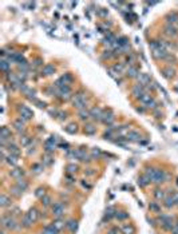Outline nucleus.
Wrapping results in <instances>:
<instances>
[{"instance_id": "f257e3e1", "label": "nucleus", "mask_w": 178, "mask_h": 234, "mask_svg": "<svg viewBox=\"0 0 178 234\" xmlns=\"http://www.w3.org/2000/svg\"><path fill=\"white\" fill-rule=\"evenodd\" d=\"M1 226H3V229H5V230L15 229L16 227V219L14 218L11 214L3 215V218H1Z\"/></svg>"}, {"instance_id": "f03ea898", "label": "nucleus", "mask_w": 178, "mask_h": 234, "mask_svg": "<svg viewBox=\"0 0 178 234\" xmlns=\"http://www.w3.org/2000/svg\"><path fill=\"white\" fill-rule=\"evenodd\" d=\"M166 181V173L161 170V169H155L154 174L151 177V182H154L155 185H161Z\"/></svg>"}, {"instance_id": "7ed1b4c3", "label": "nucleus", "mask_w": 178, "mask_h": 234, "mask_svg": "<svg viewBox=\"0 0 178 234\" xmlns=\"http://www.w3.org/2000/svg\"><path fill=\"white\" fill-rule=\"evenodd\" d=\"M72 105L76 107V109L82 110V109H85V106H86V98L85 95H83V92H78L75 96L72 98Z\"/></svg>"}, {"instance_id": "20e7f679", "label": "nucleus", "mask_w": 178, "mask_h": 234, "mask_svg": "<svg viewBox=\"0 0 178 234\" xmlns=\"http://www.w3.org/2000/svg\"><path fill=\"white\" fill-rule=\"evenodd\" d=\"M51 211H52V215L55 218H62V215L64 214V206L62 205V202H56L52 205Z\"/></svg>"}, {"instance_id": "39448f33", "label": "nucleus", "mask_w": 178, "mask_h": 234, "mask_svg": "<svg viewBox=\"0 0 178 234\" xmlns=\"http://www.w3.org/2000/svg\"><path fill=\"white\" fill-rule=\"evenodd\" d=\"M19 111H20V121H22V119H23V121H27V119H31V118L34 117V113L28 109L27 106L19 107Z\"/></svg>"}, {"instance_id": "423d86ee", "label": "nucleus", "mask_w": 178, "mask_h": 234, "mask_svg": "<svg viewBox=\"0 0 178 234\" xmlns=\"http://www.w3.org/2000/svg\"><path fill=\"white\" fill-rule=\"evenodd\" d=\"M101 121L103 122V123H106V125H110V123L114 121V114H112L111 110H107V111H105V113L102 114Z\"/></svg>"}, {"instance_id": "0eeeda50", "label": "nucleus", "mask_w": 178, "mask_h": 234, "mask_svg": "<svg viewBox=\"0 0 178 234\" xmlns=\"http://www.w3.org/2000/svg\"><path fill=\"white\" fill-rule=\"evenodd\" d=\"M76 159H79L81 162H89L90 160V156L87 155L85 148H78L76 150Z\"/></svg>"}, {"instance_id": "6e6552de", "label": "nucleus", "mask_w": 178, "mask_h": 234, "mask_svg": "<svg viewBox=\"0 0 178 234\" xmlns=\"http://www.w3.org/2000/svg\"><path fill=\"white\" fill-rule=\"evenodd\" d=\"M102 114H103V111H102V109H99V107H94V109H91V111H90V117L93 118V119H95V121H101V118H102Z\"/></svg>"}, {"instance_id": "1a4fd4ad", "label": "nucleus", "mask_w": 178, "mask_h": 234, "mask_svg": "<svg viewBox=\"0 0 178 234\" xmlns=\"http://www.w3.org/2000/svg\"><path fill=\"white\" fill-rule=\"evenodd\" d=\"M139 100L142 102V103H143L145 106H146V107H150L151 103L154 102V99H153V96H151L150 94H146V92H145V94L142 95V96L139 98Z\"/></svg>"}, {"instance_id": "9d476101", "label": "nucleus", "mask_w": 178, "mask_h": 234, "mask_svg": "<svg viewBox=\"0 0 178 234\" xmlns=\"http://www.w3.org/2000/svg\"><path fill=\"white\" fill-rule=\"evenodd\" d=\"M133 94H134L137 98H141L143 94H145V87L138 83V84H135V86L133 87Z\"/></svg>"}, {"instance_id": "9b49d317", "label": "nucleus", "mask_w": 178, "mask_h": 234, "mask_svg": "<svg viewBox=\"0 0 178 234\" xmlns=\"http://www.w3.org/2000/svg\"><path fill=\"white\" fill-rule=\"evenodd\" d=\"M9 175H11L12 178H15V179H19V178H22V177L24 175V171L19 167H15L9 171Z\"/></svg>"}, {"instance_id": "f8f14e48", "label": "nucleus", "mask_w": 178, "mask_h": 234, "mask_svg": "<svg viewBox=\"0 0 178 234\" xmlns=\"http://www.w3.org/2000/svg\"><path fill=\"white\" fill-rule=\"evenodd\" d=\"M42 234H59V230L54 225H47V226L43 227Z\"/></svg>"}, {"instance_id": "ddd939ff", "label": "nucleus", "mask_w": 178, "mask_h": 234, "mask_svg": "<svg viewBox=\"0 0 178 234\" xmlns=\"http://www.w3.org/2000/svg\"><path fill=\"white\" fill-rule=\"evenodd\" d=\"M27 214H28V217L34 221V222H36V221H38V218H39V215H40V213H39V210L36 209V207H32V209H30V210H28Z\"/></svg>"}, {"instance_id": "4468645a", "label": "nucleus", "mask_w": 178, "mask_h": 234, "mask_svg": "<svg viewBox=\"0 0 178 234\" xmlns=\"http://www.w3.org/2000/svg\"><path fill=\"white\" fill-rule=\"evenodd\" d=\"M126 74H127V76H130V78H138L139 71H138V68H137V67L130 66L127 68V71H126Z\"/></svg>"}, {"instance_id": "2eb2a0df", "label": "nucleus", "mask_w": 178, "mask_h": 234, "mask_svg": "<svg viewBox=\"0 0 178 234\" xmlns=\"http://www.w3.org/2000/svg\"><path fill=\"white\" fill-rule=\"evenodd\" d=\"M11 203H12V201H11V198H9V197H7L5 194L0 195V206H1V207H7V206H9Z\"/></svg>"}, {"instance_id": "dca6fc26", "label": "nucleus", "mask_w": 178, "mask_h": 234, "mask_svg": "<svg viewBox=\"0 0 178 234\" xmlns=\"http://www.w3.org/2000/svg\"><path fill=\"white\" fill-rule=\"evenodd\" d=\"M8 151H9V154H12V155H15V156H19L20 155V148L18 147L16 144H14V143L8 144Z\"/></svg>"}, {"instance_id": "f3484780", "label": "nucleus", "mask_w": 178, "mask_h": 234, "mask_svg": "<svg viewBox=\"0 0 178 234\" xmlns=\"http://www.w3.org/2000/svg\"><path fill=\"white\" fill-rule=\"evenodd\" d=\"M163 201H165V207H166V209H171V207L175 205V201H174V198H173V195L171 194L167 195V197H165Z\"/></svg>"}, {"instance_id": "a211bd4d", "label": "nucleus", "mask_w": 178, "mask_h": 234, "mask_svg": "<svg viewBox=\"0 0 178 234\" xmlns=\"http://www.w3.org/2000/svg\"><path fill=\"white\" fill-rule=\"evenodd\" d=\"M153 195H154V198L157 199V201H163V199H165V191H163L162 189H155V190L153 191Z\"/></svg>"}, {"instance_id": "6ab92c4d", "label": "nucleus", "mask_w": 178, "mask_h": 234, "mask_svg": "<svg viewBox=\"0 0 178 234\" xmlns=\"http://www.w3.org/2000/svg\"><path fill=\"white\" fill-rule=\"evenodd\" d=\"M115 213H116V211H115V209H114V207L108 206L107 209H106V211H105V219H107V221H108V219H111L112 217H115Z\"/></svg>"}, {"instance_id": "aec40b11", "label": "nucleus", "mask_w": 178, "mask_h": 234, "mask_svg": "<svg viewBox=\"0 0 178 234\" xmlns=\"http://www.w3.org/2000/svg\"><path fill=\"white\" fill-rule=\"evenodd\" d=\"M161 225H162V227L165 229V230H167V231H171V230H173V227L175 226V223L171 221V218L166 219V221H165L163 223H161Z\"/></svg>"}, {"instance_id": "412c9836", "label": "nucleus", "mask_w": 178, "mask_h": 234, "mask_svg": "<svg viewBox=\"0 0 178 234\" xmlns=\"http://www.w3.org/2000/svg\"><path fill=\"white\" fill-rule=\"evenodd\" d=\"M150 182H151V179H150V178H147L145 174H143L142 177H139V179H138V185H139L141 187L149 186V185H150Z\"/></svg>"}, {"instance_id": "4be33fe9", "label": "nucleus", "mask_w": 178, "mask_h": 234, "mask_svg": "<svg viewBox=\"0 0 178 234\" xmlns=\"http://www.w3.org/2000/svg\"><path fill=\"white\" fill-rule=\"evenodd\" d=\"M127 139L133 140V142H138V140L141 139V135H139V133H137V131H129L127 133Z\"/></svg>"}, {"instance_id": "5701e85b", "label": "nucleus", "mask_w": 178, "mask_h": 234, "mask_svg": "<svg viewBox=\"0 0 178 234\" xmlns=\"http://www.w3.org/2000/svg\"><path fill=\"white\" fill-rule=\"evenodd\" d=\"M32 225H34V221H32V219L28 217V214H26V215L23 217V221H22V226H23V227H27V229H28V227H31Z\"/></svg>"}, {"instance_id": "b1692460", "label": "nucleus", "mask_w": 178, "mask_h": 234, "mask_svg": "<svg viewBox=\"0 0 178 234\" xmlns=\"http://www.w3.org/2000/svg\"><path fill=\"white\" fill-rule=\"evenodd\" d=\"M138 80H139V84L145 86L147 83H150V76L147 74H139L138 75Z\"/></svg>"}, {"instance_id": "393cba45", "label": "nucleus", "mask_w": 178, "mask_h": 234, "mask_svg": "<svg viewBox=\"0 0 178 234\" xmlns=\"http://www.w3.org/2000/svg\"><path fill=\"white\" fill-rule=\"evenodd\" d=\"M66 227L71 231V233H74V231L76 230V227H78V221H75V219H70V221L66 223Z\"/></svg>"}, {"instance_id": "a878e982", "label": "nucleus", "mask_w": 178, "mask_h": 234, "mask_svg": "<svg viewBox=\"0 0 178 234\" xmlns=\"http://www.w3.org/2000/svg\"><path fill=\"white\" fill-rule=\"evenodd\" d=\"M122 233L123 234H134L135 233V229H134L133 225L127 223V225H123V226H122Z\"/></svg>"}, {"instance_id": "bb28decb", "label": "nucleus", "mask_w": 178, "mask_h": 234, "mask_svg": "<svg viewBox=\"0 0 178 234\" xmlns=\"http://www.w3.org/2000/svg\"><path fill=\"white\" fill-rule=\"evenodd\" d=\"M165 34L169 36H175L178 34L177 31V28L174 27V26H166V28H165Z\"/></svg>"}, {"instance_id": "cd10ccee", "label": "nucleus", "mask_w": 178, "mask_h": 234, "mask_svg": "<svg viewBox=\"0 0 178 234\" xmlns=\"http://www.w3.org/2000/svg\"><path fill=\"white\" fill-rule=\"evenodd\" d=\"M16 186L20 187V189L24 191L28 189V182L26 179H23V178H19V179H16Z\"/></svg>"}, {"instance_id": "c85d7f7f", "label": "nucleus", "mask_w": 178, "mask_h": 234, "mask_svg": "<svg viewBox=\"0 0 178 234\" xmlns=\"http://www.w3.org/2000/svg\"><path fill=\"white\" fill-rule=\"evenodd\" d=\"M44 75H52L55 72V67L52 64H46L43 67V71H42Z\"/></svg>"}, {"instance_id": "c756f323", "label": "nucleus", "mask_w": 178, "mask_h": 234, "mask_svg": "<svg viewBox=\"0 0 178 234\" xmlns=\"http://www.w3.org/2000/svg\"><path fill=\"white\" fill-rule=\"evenodd\" d=\"M44 150L47 151V154H51L55 150V143H52V142H50V140L47 139L44 142Z\"/></svg>"}, {"instance_id": "7c9ffc66", "label": "nucleus", "mask_w": 178, "mask_h": 234, "mask_svg": "<svg viewBox=\"0 0 178 234\" xmlns=\"http://www.w3.org/2000/svg\"><path fill=\"white\" fill-rule=\"evenodd\" d=\"M166 20L171 24L175 23V22H178V13L177 12H170V13L166 16Z\"/></svg>"}, {"instance_id": "2f4dec72", "label": "nucleus", "mask_w": 178, "mask_h": 234, "mask_svg": "<svg viewBox=\"0 0 178 234\" xmlns=\"http://www.w3.org/2000/svg\"><path fill=\"white\" fill-rule=\"evenodd\" d=\"M85 133L89 134V135H93V134L97 133V127L94 125H86L85 126Z\"/></svg>"}, {"instance_id": "473e14b6", "label": "nucleus", "mask_w": 178, "mask_h": 234, "mask_svg": "<svg viewBox=\"0 0 178 234\" xmlns=\"http://www.w3.org/2000/svg\"><path fill=\"white\" fill-rule=\"evenodd\" d=\"M149 209L153 213H159L161 211V206L158 205V202H150L149 203Z\"/></svg>"}, {"instance_id": "72a5a7b5", "label": "nucleus", "mask_w": 178, "mask_h": 234, "mask_svg": "<svg viewBox=\"0 0 178 234\" xmlns=\"http://www.w3.org/2000/svg\"><path fill=\"white\" fill-rule=\"evenodd\" d=\"M115 218L118 219V221H123V219L129 218V213H126V211H116Z\"/></svg>"}, {"instance_id": "f704fd0d", "label": "nucleus", "mask_w": 178, "mask_h": 234, "mask_svg": "<svg viewBox=\"0 0 178 234\" xmlns=\"http://www.w3.org/2000/svg\"><path fill=\"white\" fill-rule=\"evenodd\" d=\"M18 156H15V155H12V154H9V155L5 158V162H7L8 165H11V166H15L16 163H18V159H16Z\"/></svg>"}, {"instance_id": "c9c22d12", "label": "nucleus", "mask_w": 178, "mask_h": 234, "mask_svg": "<svg viewBox=\"0 0 178 234\" xmlns=\"http://www.w3.org/2000/svg\"><path fill=\"white\" fill-rule=\"evenodd\" d=\"M52 225H54V226L56 227L59 231H60V229H62V227H64V221H63L62 218H56L54 222H52Z\"/></svg>"}, {"instance_id": "e433bc0d", "label": "nucleus", "mask_w": 178, "mask_h": 234, "mask_svg": "<svg viewBox=\"0 0 178 234\" xmlns=\"http://www.w3.org/2000/svg\"><path fill=\"white\" fill-rule=\"evenodd\" d=\"M52 162H54V159H52V155H51V154H47V155H44V158H43V165H46V166H50V165H52Z\"/></svg>"}, {"instance_id": "4c0bfd02", "label": "nucleus", "mask_w": 178, "mask_h": 234, "mask_svg": "<svg viewBox=\"0 0 178 234\" xmlns=\"http://www.w3.org/2000/svg\"><path fill=\"white\" fill-rule=\"evenodd\" d=\"M14 127H15V130L16 131H19V133H22L24 130V126H23V123H22V121H15L14 122Z\"/></svg>"}, {"instance_id": "58836bf2", "label": "nucleus", "mask_w": 178, "mask_h": 234, "mask_svg": "<svg viewBox=\"0 0 178 234\" xmlns=\"http://www.w3.org/2000/svg\"><path fill=\"white\" fill-rule=\"evenodd\" d=\"M79 117H81V119H89V118H90V113L87 111V110L82 109V110H79Z\"/></svg>"}, {"instance_id": "ea45409f", "label": "nucleus", "mask_w": 178, "mask_h": 234, "mask_svg": "<svg viewBox=\"0 0 178 234\" xmlns=\"http://www.w3.org/2000/svg\"><path fill=\"white\" fill-rule=\"evenodd\" d=\"M11 191H12V194H14V195H16V197H20V195L23 194V190H22L20 187H18V186H16V185H15V186H14V187H12V189H11Z\"/></svg>"}, {"instance_id": "a19ab883", "label": "nucleus", "mask_w": 178, "mask_h": 234, "mask_svg": "<svg viewBox=\"0 0 178 234\" xmlns=\"http://www.w3.org/2000/svg\"><path fill=\"white\" fill-rule=\"evenodd\" d=\"M42 203L44 205V206H50L51 203H52V199H51L50 195H44L42 198Z\"/></svg>"}, {"instance_id": "79ce46f5", "label": "nucleus", "mask_w": 178, "mask_h": 234, "mask_svg": "<svg viewBox=\"0 0 178 234\" xmlns=\"http://www.w3.org/2000/svg\"><path fill=\"white\" fill-rule=\"evenodd\" d=\"M66 131L68 134H75V131H76V125L75 123H71V125H68L66 127Z\"/></svg>"}, {"instance_id": "37998d69", "label": "nucleus", "mask_w": 178, "mask_h": 234, "mask_svg": "<svg viewBox=\"0 0 178 234\" xmlns=\"http://www.w3.org/2000/svg\"><path fill=\"white\" fill-rule=\"evenodd\" d=\"M35 195L38 197V198H40L42 199L44 195H46V191H44V189L43 187H39V189H36V191H35Z\"/></svg>"}, {"instance_id": "c03bdc74", "label": "nucleus", "mask_w": 178, "mask_h": 234, "mask_svg": "<svg viewBox=\"0 0 178 234\" xmlns=\"http://www.w3.org/2000/svg\"><path fill=\"white\" fill-rule=\"evenodd\" d=\"M9 64H11V63H8L5 59H3V60L0 62V67H1V70H3V71H8V68H9Z\"/></svg>"}, {"instance_id": "a18cd8bd", "label": "nucleus", "mask_w": 178, "mask_h": 234, "mask_svg": "<svg viewBox=\"0 0 178 234\" xmlns=\"http://www.w3.org/2000/svg\"><path fill=\"white\" fill-rule=\"evenodd\" d=\"M20 142H22V146H27V144L31 142V138L27 137V135H24V137L20 138Z\"/></svg>"}, {"instance_id": "49530a36", "label": "nucleus", "mask_w": 178, "mask_h": 234, "mask_svg": "<svg viewBox=\"0 0 178 234\" xmlns=\"http://www.w3.org/2000/svg\"><path fill=\"white\" fill-rule=\"evenodd\" d=\"M101 154H102V152H101V150H99L98 147H95V148H93V150H91V155H93L94 158H99V156H101Z\"/></svg>"}, {"instance_id": "de8ad7c7", "label": "nucleus", "mask_w": 178, "mask_h": 234, "mask_svg": "<svg viewBox=\"0 0 178 234\" xmlns=\"http://www.w3.org/2000/svg\"><path fill=\"white\" fill-rule=\"evenodd\" d=\"M66 156L68 158V159H71V158H76V150H68L67 151V154H66Z\"/></svg>"}, {"instance_id": "09e8293b", "label": "nucleus", "mask_w": 178, "mask_h": 234, "mask_svg": "<svg viewBox=\"0 0 178 234\" xmlns=\"http://www.w3.org/2000/svg\"><path fill=\"white\" fill-rule=\"evenodd\" d=\"M62 79L64 80V83H66V84H68V83L72 82V76H71L70 74H64V75L62 76Z\"/></svg>"}, {"instance_id": "8fccbe9b", "label": "nucleus", "mask_w": 178, "mask_h": 234, "mask_svg": "<svg viewBox=\"0 0 178 234\" xmlns=\"http://www.w3.org/2000/svg\"><path fill=\"white\" fill-rule=\"evenodd\" d=\"M66 169H67V171H68V173H76L78 171V166H76V165H72V163L68 165Z\"/></svg>"}, {"instance_id": "3c124183", "label": "nucleus", "mask_w": 178, "mask_h": 234, "mask_svg": "<svg viewBox=\"0 0 178 234\" xmlns=\"http://www.w3.org/2000/svg\"><path fill=\"white\" fill-rule=\"evenodd\" d=\"M112 70L115 71L116 74H119V72H122V71H123V66H122V64H115V66L112 67Z\"/></svg>"}, {"instance_id": "603ef678", "label": "nucleus", "mask_w": 178, "mask_h": 234, "mask_svg": "<svg viewBox=\"0 0 178 234\" xmlns=\"http://www.w3.org/2000/svg\"><path fill=\"white\" fill-rule=\"evenodd\" d=\"M32 169H34V171H35V173H40L43 170V166H42V165H34V167H32Z\"/></svg>"}, {"instance_id": "864d4df0", "label": "nucleus", "mask_w": 178, "mask_h": 234, "mask_svg": "<svg viewBox=\"0 0 178 234\" xmlns=\"http://www.w3.org/2000/svg\"><path fill=\"white\" fill-rule=\"evenodd\" d=\"M173 72H174V71H173V70H165V76H166V78H171V76H173Z\"/></svg>"}, {"instance_id": "5fc2aeb1", "label": "nucleus", "mask_w": 178, "mask_h": 234, "mask_svg": "<svg viewBox=\"0 0 178 234\" xmlns=\"http://www.w3.org/2000/svg\"><path fill=\"white\" fill-rule=\"evenodd\" d=\"M126 62H127L129 64H133V62H134V56H133V55L127 56V58H126Z\"/></svg>"}, {"instance_id": "6e6d98bb", "label": "nucleus", "mask_w": 178, "mask_h": 234, "mask_svg": "<svg viewBox=\"0 0 178 234\" xmlns=\"http://www.w3.org/2000/svg\"><path fill=\"white\" fill-rule=\"evenodd\" d=\"M98 13H99L101 16H106V15H107V9H105V8H101V11L98 12Z\"/></svg>"}, {"instance_id": "4d7b16f0", "label": "nucleus", "mask_w": 178, "mask_h": 234, "mask_svg": "<svg viewBox=\"0 0 178 234\" xmlns=\"http://www.w3.org/2000/svg\"><path fill=\"white\" fill-rule=\"evenodd\" d=\"M82 186L86 187V189H91V185L89 182H86V181H82Z\"/></svg>"}, {"instance_id": "13d9d810", "label": "nucleus", "mask_w": 178, "mask_h": 234, "mask_svg": "<svg viewBox=\"0 0 178 234\" xmlns=\"http://www.w3.org/2000/svg\"><path fill=\"white\" fill-rule=\"evenodd\" d=\"M36 105H38V107H40V109H44V107H46V103H44V102L36 100Z\"/></svg>"}, {"instance_id": "bf43d9fd", "label": "nucleus", "mask_w": 178, "mask_h": 234, "mask_svg": "<svg viewBox=\"0 0 178 234\" xmlns=\"http://www.w3.org/2000/svg\"><path fill=\"white\" fill-rule=\"evenodd\" d=\"M171 195H173V198H174V201H175V205H178V193H175L174 191Z\"/></svg>"}, {"instance_id": "052dcab7", "label": "nucleus", "mask_w": 178, "mask_h": 234, "mask_svg": "<svg viewBox=\"0 0 178 234\" xmlns=\"http://www.w3.org/2000/svg\"><path fill=\"white\" fill-rule=\"evenodd\" d=\"M59 119H60V121L66 119V113H59Z\"/></svg>"}, {"instance_id": "680f3d73", "label": "nucleus", "mask_w": 178, "mask_h": 234, "mask_svg": "<svg viewBox=\"0 0 178 234\" xmlns=\"http://www.w3.org/2000/svg\"><path fill=\"white\" fill-rule=\"evenodd\" d=\"M87 170H89V171L85 173V174H87V175H94V174H95V171H93V169H87Z\"/></svg>"}, {"instance_id": "e2e57ef3", "label": "nucleus", "mask_w": 178, "mask_h": 234, "mask_svg": "<svg viewBox=\"0 0 178 234\" xmlns=\"http://www.w3.org/2000/svg\"><path fill=\"white\" fill-rule=\"evenodd\" d=\"M34 64H35V66H40V64H42V60H40V59H36L35 62H34Z\"/></svg>"}, {"instance_id": "0e129e2a", "label": "nucleus", "mask_w": 178, "mask_h": 234, "mask_svg": "<svg viewBox=\"0 0 178 234\" xmlns=\"http://www.w3.org/2000/svg\"><path fill=\"white\" fill-rule=\"evenodd\" d=\"M107 234H118V230H116V229H111V230L108 231Z\"/></svg>"}, {"instance_id": "69168bd1", "label": "nucleus", "mask_w": 178, "mask_h": 234, "mask_svg": "<svg viewBox=\"0 0 178 234\" xmlns=\"http://www.w3.org/2000/svg\"><path fill=\"white\" fill-rule=\"evenodd\" d=\"M14 214H16V215H18V214H20V210H19V209H18V207H16L15 210H14Z\"/></svg>"}, {"instance_id": "338daca9", "label": "nucleus", "mask_w": 178, "mask_h": 234, "mask_svg": "<svg viewBox=\"0 0 178 234\" xmlns=\"http://www.w3.org/2000/svg\"><path fill=\"white\" fill-rule=\"evenodd\" d=\"M177 185H178V178H177Z\"/></svg>"}]
</instances>
